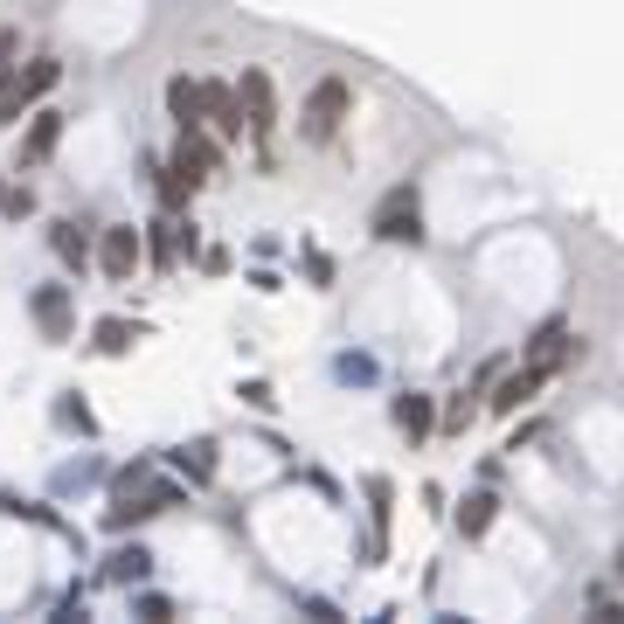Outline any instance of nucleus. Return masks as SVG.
Masks as SVG:
<instances>
[{"label": "nucleus", "mask_w": 624, "mask_h": 624, "mask_svg": "<svg viewBox=\"0 0 624 624\" xmlns=\"http://www.w3.org/2000/svg\"><path fill=\"white\" fill-rule=\"evenodd\" d=\"M347 111H354L347 77H319V84H313V98H306V111H298V132H306L313 146H333V139H340V125H347Z\"/></svg>", "instance_id": "nucleus-1"}, {"label": "nucleus", "mask_w": 624, "mask_h": 624, "mask_svg": "<svg viewBox=\"0 0 624 624\" xmlns=\"http://www.w3.org/2000/svg\"><path fill=\"white\" fill-rule=\"evenodd\" d=\"M56 77H63V63H56V56H35L28 70H14V84L0 90V132H8L14 119H22V111H28L35 98H49V90H56Z\"/></svg>", "instance_id": "nucleus-2"}, {"label": "nucleus", "mask_w": 624, "mask_h": 624, "mask_svg": "<svg viewBox=\"0 0 624 624\" xmlns=\"http://www.w3.org/2000/svg\"><path fill=\"white\" fill-rule=\"evenodd\" d=\"M236 105H243V132H250V139H271V132H278V90H271V70H243Z\"/></svg>", "instance_id": "nucleus-3"}, {"label": "nucleus", "mask_w": 624, "mask_h": 624, "mask_svg": "<svg viewBox=\"0 0 624 624\" xmlns=\"http://www.w3.org/2000/svg\"><path fill=\"white\" fill-rule=\"evenodd\" d=\"M98 264H105L111 285H132V271L146 264V236L132 230V222H111V230L98 236Z\"/></svg>", "instance_id": "nucleus-4"}, {"label": "nucleus", "mask_w": 624, "mask_h": 624, "mask_svg": "<svg viewBox=\"0 0 624 624\" xmlns=\"http://www.w3.org/2000/svg\"><path fill=\"white\" fill-rule=\"evenodd\" d=\"M375 236L382 243H424V208H416L409 187H395V195L375 208Z\"/></svg>", "instance_id": "nucleus-5"}, {"label": "nucleus", "mask_w": 624, "mask_h": 624, "mask_svg": "<svg viewBox=\"0 0 624 624\" xmlns=\"http://www.w3.org/2000/svg\"><path fill=\"white\" fill-rule=\"evenodd\" d=\"M576 354H583V340H576V333H570V327L555 319V327H541V333H535V347H527V362H535V368L548 375V382H555V375L570 368Z\"/></svg>", "instance_id": "nucleus-6"}, {"label": "nucleus", "mask_w": 624, "mask_h": 624, "mask_svg": "<svg viewBox=\"0 0 624 624\" xmlns=\"http://www.w3.org/2000/svg\"><path fill=\"white\" fill-rule=\"evenodd\" d=\"M201 125H216V139H243V105L230 84H201Z\"/></svg>", "instance_id": "nucleus-7"}, {"label": "nucleus", "mask_w": 624, "mask_h": 624, "mask_svg": "<svg viewBox=\"0 0 624 624\" xmlns=\"http://www.w3.org/2000/svg\"><path fill=\"white\" fill-rule=\"evenodd\" d=\"M541 389H548V375H541L535 362H521V368H514V375H506V382L493 389V403H486V409H493V416H514L521 403H535Z\"/></svg>", "instance_id": "nucleus-8"}, {"label": "nucleus", "mask_w": 624, "mask_h": 624, "mask_svg": "<svg viewBox=\"0 0 624 624\" xmlns=\"http://www.w3.org/2000/svg\"><path fill=\"white\" fill-rule=\"evenodd\" d=\"M28 313H35V327L49 340H70V285H42L28 298Z\"/></svg>", "instance_id": "nucleus-9"}, {"label": "nucleus", "mask_w": 624, "mask_h": 624, "mask_svg": "<svg viewBox=\"0 0 624 624\" xmlns=\"http://www.w3.org/2000/svg\"><path fill=\"white\" fill-rule=\"evenodd\" d=\"M56 139H63V111H35L28 119V139H22V167H42L56 154Z\"/></svg>", "instance_id": "nucleus-10"}, {"label": "nucleus", "mask_w": 624, "mask_h": 624, "mask_svg": "<svg viewBox=\"0 0 624 624\" xmlns=\"http://www.w3.org/2000/svg\"><path fill=\"white\" fill-rule=\"evenodd\" d=\"M430 424H438L430 395H395V430H403L409 444H424V438H430Z\"/></svg>", "instance_id": "nucleus-11"}, {"label": "nucleus", "mask_w": 624, "mask_h": 624, "mask_svg": "<svg viewBox=\"0 0 624 624\" xmlns=\"http://www.w3.org/2000/svg\"><path fill=\"white\" fill-rule=\"evenodd\" d=\"M167 111H174L181 132H195L201 125V84L195 77H174V84H167Z\"/></svg>", "instance_id": "nucleus-12"}, {"label": "nucleus", "mask_w": 624, "mask_h": 624, "mask_svg": "<svg viewBox=\"0 0 624 624\" xmlns=\"http://www.w3.org/2000/svg\"><path fill=\"white\" fill-rule=\"evenodd\" d=\"M195 187H201V174H187L181 160L160 167V201H167V208H187V201H195Z\"/></svg>", "instance_id": "nucleus-13"}, {"label": "nucleus", "mask_w": 624, "mask_h": 624, "mask_svg": "<svg viewBox=\"0 0 624 624\" xmlns=\"http://www.w3.org/2000/svg\"><path fill=\"white\" fill-rule=\"evenodd\" d=\"M493 514H500V500H493V493H472V500L458 506V535H465V541H479L486 527H493Z\"/></svg>", "instance_id": "nucleus-14"}, {"label": "nucleus", "mask_w": 624, "mask_h": 624, "mask_svg": "<svg viewBox=\"0 0 624 624\" xmlns=\"http://www.w3.org/2000/svg\"><path fill=\"white\" fill-rule=\"evenodd\" d=\"M49 243H56V257H63V264H77V271H84V257H90V236H84V222H56V230H49Z\"/></svg>", "instance_id": "nucleus-15"}, {"label": "nucleus", "mask_w": 624, "mask_h": 624, "mask_svg": "<svg viewBox=\"0 0 624 624\" xmlns=\"http://www.w3.org/2000/svg\"><path fill=\"white\" fill-rule=\"evenodd\" d=\"M14 70H22V28H0V90L14 84Z\"/></svg>", "instance_id": "nucleus-16"}, {"label": "nucleus", "mask_w": 624, "mask_h": 624, "mask_svg": "<svg viewBox=\"0 0 624 624\" xmlns=\"http://www.w3.org/2000/svg\"><path fill=\"white\" fill-rule=\"evenodd\" d=\"M132 340H139V333H132L125 319H98V354H125Z\"/></svg>", "instance_id": "nucleus-17"}, {"label": "nucleus", "mask_w": 624, "mask_h": 624, "mask_svg": "<svg viewBox=\"0 0 624 624\" xmlns=\"http://www.w3.org/2000/svg\"><path fill=\"white\" fill-rule=\"evenodd\" d=\"M146 562H154L146 548H125V555L111 562V576H119V583H139V576H146Z\"/></svg>", "instance_id": "nucleus-18"}, {"label": "nucleus", "mask_w": 624, "mask_h": 624, "mask_svg": "<svg viewBox=\"0 0 624 624\" xmlns=\"http://www.w3.org/2000/svg\"><path fill=\"white\" fill-rule=\"evenodd\" d=\"M28 187H8V181H0V216H28Z\"/></svg>", "instance_id": "nucleus-19"}, {"label": "nucleus", "mask_w": 624, "mask_h": 624, "mask_svg": "<svg viewBox=\"0 0 624 624\" xmlns=\"http://www.w3.org/2000/svg\"><path fill=\"white\" fill-rule=\"evenodd\" d=\"M472 416H479V403H465V395H458V403H451V409H444V430H465V424H472Z\"/></svg>", "instance_id": "nucleus-20"}, {"label": "nucleus", "mask_w": 624, "mask_h": 624, "mask_svg": "<svg viewBox=\"0 0 624 624\" xmlns=\"http://www.w3.org/2000/svg\"><path fill=\"white\" fill-rule=\"evenodd\" d=\"M617 583H624V548H617Z\"/></svg>", "instance_id": "nucleus-21"}]
</instances>
